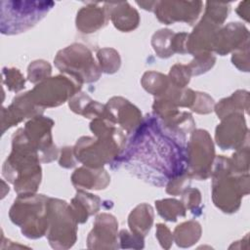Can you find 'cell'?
I'll list each match as a JSON object with an SVG mask.
<instances>
[{
	"mask_svg": "<svg viewBox=\"0 0 250 250\" xmlns=\"http://www.w3.org/2000/svg\"><path fill=\"white\" fill-rule=\"evenodd\" d=\"M120 158L132 173L155 186H163L171 179L188 173L182 142L163 129L153 117L139 125Z\"/></svg>",
	"mask_w": 250,
	"mask_h": 250,
	"instance_id": "1",
	"label": "cell"
},
{
	"mask_svg": "<svg viewBox=\"0 0 250 250\" xmlns=\"http://www.w3.org/2000/svg\"><path fill=\"white\" fill-rule=\"evenodd\" d=\"M55 5L52 1H1V33L17 34L32 27Z\"/></svg>",
	"mask_w": 250,
	"mask_h": 250,
	"instance_id": "2",
	"label": "cell"
},
{
	"mask_svg": "<svg viewBox=\"0 0 250 250\" xmlns=\"http://www.w3.org/2000/svg\"><path fill=\"white\" fill-rule=\"evenodd\" d=\"M55 64L61 71L82 82H93L99 79V67L95 63L92 53L81 44H73L60 51L55 59Z\"/></svg>",
	"mask_w": 250,
	"mask_h": 250,
	"instance_id": "3",
	"label": "cell"
},
{
	"mask_svg": "<svg viewBox=\"0 0 250 250\" xmlns=\"http://www.w3.org/2000/svg\"><path fill=\"white\" fill-rule=\"evenodd\" d=\"M80 87L81 83L74 78L59 75L41 82L28 93L32 102L43 108L63 104L65 100L75 95Z\"/></svg>",
	"mask_w": 250,
	"mask_h": 250,
	"instance_id": "4",
	"label": "cell"
},
{
	"mask_svg": "<svg viewBox=\"0 0 250 250\" xmlns=\"http://www.w3.org/2000/svg\"><path fill=\"white\" fill-rule=\"evenodd\" d=\"M187 166L189 177L199 180L210 175L214 157V146L208 132L196 130L192 133L187 149Z\"/></svg>",
	"mask_w": 250,
	"mask_h": 250,
	"instance_id": "5",
	"label": "cell"
},
{
	"mask_svg": "<svg viewBox=\"0 0 250 250\" xmlns=\"http://www.w3.org/2000/svg\"><path fill=\"white\" fill-rule=\"evenodd\" d=\"M202 2H174L161 1L156 2L154 12L157 19L171 24L175 21H186L192 23L201 12Z\"/></svg>",
	"mask_w": 250,
	"mask_h": 250,
	"instance_id": "6",
	"label": "cell"
},
{
	"mask_svg": "<svg viewBox=\"0 0 250 250\" xmlns=\"http://www.w3.org/2000/svg\"><path fill=\"white\" fill-rule=\"evenodd\" d=\"M243 115L231 113L216 129L217 144L223 149L238 147L243 141V134H247Z\"/></svg>",
	"mask_w": 250,
	"mask_h": 250,
	"instance_id": "7",
	"label": "cell"
},
{
	"mask_svg": "<svg viewBox=\"0 0 250 250\" xmlns=\"http://www.w3.org/2000/svg\"><path fill=\"white\" fill-rule=\"evenodd\" d=\"M104 116L120 124L128 133L138 127L142 119V114L138 108L122 98H112L108 101Z\"/></svg>",
	"mask_w": 250,
	"mask_h": 250,
	"instance_id": "8",
	"label": "cell"
},
{
	"mask_svg": "<svg viewBox=\"0 0 250 250\" xmlns=\"http://www.w3.org/2000/svg\"><path fill=\"white\" fill-rule=\"evenodd\" d=\"M243 40H248V30L239 22H230L223 29H219L215 35L213 49L224 56L231 49L240 48Z\"/></svg>",
	"mask_w": 250,
	"mask_h": 250,
	"instance_id": "9",
	"label": "cell"
},
{
	"mask_svg": "<svg viewBox=\"0 0 250 250\" xmlns=\"http://www.w3.org/2000/svg\"><path fill=\"white\" fill-rule=\"evenodd\" d=\"M104 8L116 28L122 31H130L138 26L139 14L127 2L105 3Z\"/></svg>",
	"mask_w": 250,
	"mask_h": 250,
	"instance_id": "10",
	"label": "cell"
},
{
	"mask_svg": "<svg viewBox=\"0 0 250 250\" xmlns=\"http://www.w3.org/2000/svg\"><path fill=\"white\" fill-rule=\"evenodd\" d=\"M94 3L92 5L82 7L77 13L76 26L84 33H91L101 28L105 24L108 15L105 8L97 6Z\"/></svg>",
	"mask_w": 250,
	"mask_h": 250,
	"instance_id": "11",
	"label": "cell"
},
{
	"mask_svg": "<svg viewBox=\"0 0 250 250\" xmlns=\"http://www.w3.org/2000/svg\"><path fill=\"white\" fill-rule=\"evenodd\" d=\"M152 209L147 204L139 205L129 217V226L137 235H145L152 224Z\"/></svg>",
	"mask_w": 250,
	"mask_h": 250,
	"instance_id": "12",
	"label": "cell"
},
{
	"mask_svg": "<svg viewBox=\"0 0 250 250\" xmlns=\"http://www.w3.org/2000/svg\"><path fill=\"white\" fill-rule=\"evenodd\" d=\"M144 88L152 95L161 96L168 89L169 82L166 76L156 72H146L142 80Z\"/></svg>",
	"mask_w": 250,
	"mask_h": 250,
	"instance_id": "13",
	"label": "cell"
},
{
	"mask_svg": "<svg viewBox=\"0 0 250 250\" xmlns=\"http://www.w3.org/2000/svg\"><path fill=\"white\" fill-rule=\"evenodd\" d=\"M174 33L169 29H161L154 33L152 37V46L155 52L161 58H168L173 56L172 38Z\"/></svg>",
	"mask_w": 250,
	"mask_h": 250,
	"instance_id": "14",
	"label": "cell"
},
{
	"mask_svg": "<svg viewBox=\"0 0 250 250\" xmlns=\"http://www.w3.org/2000/svg\"><path fill=\"white\" fill-rule=\"evenodd\" d=\"M158 213L167 221H176L177 217L185 216V208L182 202L175 199H165L155 202Z\"/></svg>",
	"mask_w": 250,
	"mask_h": 250,
	"instance_id": "15",
	"label": "cell"
},
{
	"mask_svg": "<svg viewBox=\"0 0 250 250\" xmlns=\"http://www.w3.org/2000/svg\"><path fill=\"white\" fill-rule=\"evenodd\" d=\"M229 5L226 3H206V12L204 17L216 24H222L225 19L228 17Z\"/></svg>",
	"mask_w": 250,
	"mask_h": 250,
	"instance_id": "16",
	"label": "cell"
},
{
	"mask_svg": "<svg viewBox=\"0 0 250 250\" xmlns=\"http://www.w3.org/2000/svg\"><path fill=\"white\" fill-rule=\"evenodd\" d=\"M190 75L191 71L188 65L176 64L171 68L169 79L171 84H174V86L178 88H184L189 82Z\"/></svg>",
	"mask_w": 250,
	"mask_h": 250,
	"instance_id": "17",
	"label": "cell"
},
{
	"mask_svg": "<svg viewBox=\"0 0 250 250\" xmlns=\"http://www.w3.org/2000/svg\"><path fill=\"white\" fill-rule=\"evenodd\" d=\"M3 81L7 84L9 90L18 92L24 88V79L21 72L16 68H3Z\"/></svg>",
	"mask_w": 250,
	"mask_h": 250,
	"instance_id": "18",
	"label": "cell"
},
{
	"mask_svg": "<svg viewBox=\"0 0 250 250\" xmlns=\"http://www.w3.org/2000/svg\"><path fill=\"white\" fill-rule=\"evenodd\" d=\"M51 73V66L44 61H36L28 66V79L30 82H38Z\"/></svg>",
	"mask_w": 250,
	"mask_h": 250,
	"instance_id": "19",
	"label": "cell"
}]
</instances>
